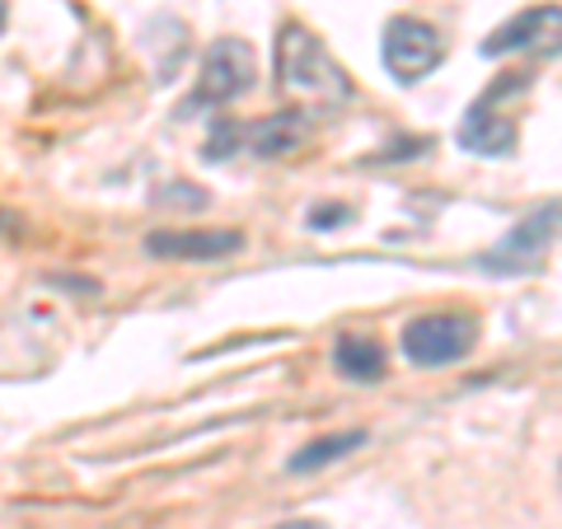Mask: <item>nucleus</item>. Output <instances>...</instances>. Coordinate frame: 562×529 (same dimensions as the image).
Masks as SVG:
<instances>
[{
    "label": "nucleus",
    "instance_id": "f257e3e1",
    "mask_svg": "<svg viewBox=\"0 0 562 529\" xmlns=\"http://www.w3.org/2000/svg\"><path fill=\"white\" fill-rule=\"evenodd\" d=\"M277 85L295 99H319V103L351 99L347 70L333 61V52L305 24H281L277 33Z\"/></svg>",
    "mask_w": 562,
    "mask_h": 529
},
{
    "label": "nucleus",
    "instance_id": "f03ea898",
    "mask_svg": "<svg viewBox=\"0 0 562 529\" xmlns=\"http://www.w3.org/2000/svg\"><path fill=\"white\" fill-rule=\"evenodd\" d=\"M530 90V70H516V76H502L492 90L473 103L460 122V146L483 155V160H502V155L516 150V122L502 113V103H512L516 94Z\"/></svg>",
    "mask_w": 562,
    "mask_h": 529
},
{
    "label": "nucleus",
    "instance_id": "7ed1b4c3",
    "mask_svg": "<svg viewBox=\"0 0 562 529\" xmlns=\"http://www.w3.org/2000/svg\"><path fill=\"white\" fill-rule=\"evenodd\" d=\"M473 342H479V319L473 314H454V309H441V314H417V319L403 328V357H408L413 365H454L464 361Z\"/></svg>",
    "mask_w": 562,
    "mask_h": 529
},
{
    "label": "nucleus",
    "instance_id": "20e7f679",
    "mask_svg": "<svg viewBox=\"0 0 562 529\" xmlns=\"http://www.w3.org/2000/svg\"><path fill=\"white\" fill-rule=\"evenodd\" d=\"M384 66L398 85H417L427 80L436 66L446 61V38L436 33L427 20H413V14H398V20L384 24V47H380Z\"/></svg>",
    "mask_w": 562,
    "mask_h": 529
},
{
    "label": "nucleus",
    "instance_id": "39448f33",
    "mask_svg": "<svg viewBox=\"0 0 562 529\" xmlns=\"http://www.w3.org/2000/svg\"><path fill=\"white\" fill-rule=\"evenodd\" d=\"M254 76H258V57L244 38H216L206 47V61H202V76H198V94L192 103H235L239 94L254 90Z\"/></svg>",
    "mask_w": 562,
    "mask_h": 529
},
{
    "label": "nucleus",
    "instance_id": "423d86ee",
    "mask_svg": "<svg viewBox=\"0 0 562 529\" xmlns=\"http://www.w3.org/2000/svg\"><path fill=\"white\" fill-rule=\"evenodd\" d=\"M506 52H535V57H562V5H530L506 20L492 38H483V57Z\"/></svg>",
    "mask_w": 562,
    "mask_h": 529
},
{
    "label": "nucleus",
    "instance_id": "0eeeda50",
    "mask_svg": "<svg viewBox=\"0 0 562 529\" xmlns=\"http://www.w3.org/2000/svg\"><path fill=\"white\" fill-rule=\"evenodd\" d=\"M558 221H562V206H549V211L525 216L516 230L483 258V268L487 272H535L543 262V254H549L553 235H558Z\"/></svg>",
    "mask_w": 562,
    "mask_h": 529
},
{
    "label": "nucleus",
    "instance_id": "6e6552de",
    "mask_svg": "<svg viewBox=\"0 0 562 529\" xmlns=\"http://www.w3.org/2000/svg\"><path fill=\"white\" fill-rule=\"evenodd\" d=\"M239 249H244L239 230H155L146 239V254L169 262H216Z\"/></svg>",
    "mask_w": 562,
    "mask_h": 529
},
{
    "label": "nucleus",
    "instance_id": "1a4fd4ad",
    "mask_svg": "<svg viewBox=\"0 0 562 529\" xmlns=\"http://www.w3.org/2000/svg\"><path fill=\"white\" fill-rule=\"evenodd\" d=\"M333 365H338L342 380L375 384V380H384V347L371 333H342V338L333 342Z\"/></svg>",
    "mask_w": 562,
    "mask_h": 529
},
{
    "label": "nucleus",
    "instance_id": "9d476101",
    "mask_svg": "<svg viewBox=\"0 0 562 529\" xmlns=\"http://www.w3.org/2000/svg\"><path fill=\"white\" fill-rule=\"evenodd\" d=\"M305 136V117L301 113H277L268 122H258L254 127V155H262V160H277V155H291L295 146H301Z\"/></svg>",
    "mask_w": 562,
    "mask_h": 529
},
{
    "label": "nucleus",
    "instance_id": "9b49d317",
    "mask_svg": "<svg viewBox=\"0 0 562 529\" xmlns=\"http://www.w3.org/2000/svg\"><path fill=\"white\" fill-rule=\"evenodd\" d=\"M366 446V431H338V436H324V440H310L305 450H295L291 454V473H310V469H324L333 460H342V454L351 450H361Z\"/></svg>",
    "mask_w": 562,
    "mask_h": 529
},
{
    "label": "nucleus",
    "instance_id": "f8f14e48",
    "mask_svg": "<svg viewBox=\"0 0 562 529\" xmlns=\"http://www.w3.org/2000/svg\"><path fill=\"white\" fill-rule=\"evenodd\" d=\"M239 140H244V132L235 127V122H221V127H216V136L206 140V150H202V155H206L211 165H221V160H231V150L239 146Z\"/></svg>",
    "mask_w": 562,
    "mask_h": 529
},
{
    "label": "nucleus",
    "instance_id": "ddd939ff",
    "mask_svg": "<svg viewBox=\"0 0 562 529\" xmlns=\"http://www.w3.org/2000/svg\"><path fill=\"white\" fill-rule=\"evenodd\" d=\"M347 216H351L347 206H314L310 225H314V230H338V221H347Z\"/></svg>",
    "mask_w": 562,
    "mask_h": 529
},
{
    "label": "nucleus",
    "instance_id": "4468645a",
    "mask_svg": "<svg viewBox=\"0 0 562 529\" xmlns=\"http://www.w3.org/2000/svg\"><path fill=\"white\" fill-rule=\"evenodd\" d=\"M169 192H155V202H188V206H206V192H179V183H165Z\"/></svg>",
    "mask_w": 562,
    "mask_h": 529
},
{
    "label": "nucleus",
    "instance_id": "2eb2a0df",
    "mask_svg": "<svg viewBox=\"0 0 562 529\" xmlns=\"http://www.w3.org/2000/svg\"><path fill=\"white\" fill-rule=\"evenodd\" d=\"M277 529H324V525H314V520H286V525H277Z\"/></svg>",
    "mask_w": 562,
    "mask_h": 529
},
{
    "label": "nucleus",
    "instance_id": "dca6fc26",
    "mask_svg": "<svg viewBox=\"0 0 562 529\" xmlns=\"http://www.w3.org/2000/svg\"><path fill=\"white\" fill-rule=\"evenodd\" d=\"M5 20H10V5H5V0H0V33H5Z\"/></svg>",
    "mask_w": 562,
    "mask_h": 529
}]
</instances>
